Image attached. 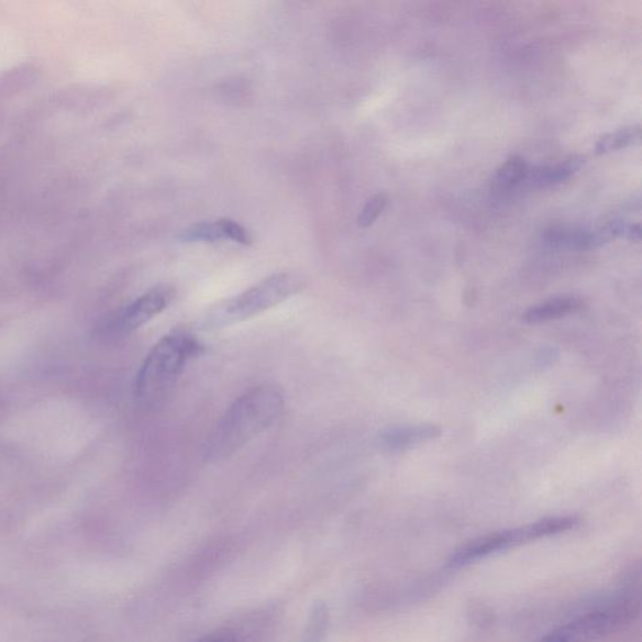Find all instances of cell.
<instances>
[{"label":"cell","instance_id":"7c38bea8","mask_svg":"<svg viewBox=\"0 0 642 642\" xmlns=\"http://www.w3.org/2000/svg\"><path fill=\"white\" fill-rule=\"evenodd\" d=\"M529 165L520 156H513L497 169L495 185L498 189L510 190L524 181L529 173Z\"/></svg>","mask_w":642,"mask_h":642},{"label":"cell","instance_id":"7a4b0ae2","mask_svg":"<svg viewBox=\"0 0 642 642\" xmlns=\"http://www.w3.org/2000/svg\"><path fill=\"white\" fill-rule=\"evenodd\" d=\"M204 351L203 344L186 330H174L155 344L136 376L135 395L142 403L163 399L180 379L186 365Z\"/></svg>","mask_w":642,"mask_h":642},{"label":"cell","instance_id":"277c9868","mask_svg":"<svg viewBox=\"0 0 642 642\" xmlns=\"http://www.w3.org/2000/svg\"><path fill=\"white\" fill-rule=\"evenodd\" d=\"M307 288V280L294 273L270 276L240 294L208 319L212 326L241 323L281 305Z\"/></svg>","mask_w":642,"mask_h":642},{"label":"cell","instance_id":"ba28073f","mask_svg":"<svg viewBox=\"0 0 642 642\" xmlns=\"http://www.w3.org/2000/svg\"><path fill=\"white\" fill-rule=\"evenodd\" d=\"M586 164L583 155L567 157L564 163L555 166H536L529 168L524 181L534 189H545V187L560 185L579 171Z\"/></svg>","mask_w":642,"mask_h":642},{"label":"cell","instance_id":"e0dca14e","mask_svg":"<svg viewBox=\"0 0 642 642\" xmlns=\"http://www.w3.org/2000/svg\"><path fill=\"white\" fill-rule=\"evenodd\" d=\"M196 642H237L235 632L230 629H220L209 632Z\"/></svg>","mask_w":642,"mask_h":642},{"label":"cell","instance_id":"8992f818","mask_svg":"<svg viewBox=\"0 0 642 642\" xmlns=\"http://www.w3.org/2000/svg\"><path fill=\"white\" fill-rule=\"evenodd\" d=\"M174 298V288L159 285L130 302L129 306L114 311L101 325L100 333L107 339L126 336L163 313L171 305Z\"/></svg>","mask_w":642,"mask_h":642},{"label":"cell","instance_id":"30bf717a","mask_svg":"<svg viewBox=\"0 0 642 642\" xmlns=\"http://www.w3.org/2000/svg\"><path fill=\"white\" fill-rule=\"evenodd\" d=\"M543 243L556 250H590L593 248L591 231L584 229L555 226L545 230Z\"/></svg>","mask_w":642,"mask_h":642},{"label":"cell","instance_id":"5b68a950","mask_svg":"<svg viewBox=\"0 0 642 642\" xmlns=\"http://www.w3.org/2000/svg\"><path fill=\"white\" fill-rule=\"evenodd\" d=\"M639 600L621 599L571 620L539 642H594L610 637L639 618Z\"/></svg>","mask_w":642,"mask_h":642},{"label":"cell","instance_id":"3957f363","mask_svg":"<svg viewBox=\"0 0 642 642\" xmlns=\"http://www.w3.org/2000/svg\"><path fill=\"white\" fill-rule=\"evenodd\" d=\"M578 519L575 516L547 517L533 523L520 525L485 534V536L471 540L462 545L450 556L447 567L457 569L467 567L480 560L501 554L529 543L557 536L576 528Z\"/></svg>","mask_w":642,"mask_h":642},{"label":"cell","instance_id":"2e32d148","mask_svg":"<svg viewBox=\"0 0 642 642\" xmlns=\"http://www.w3.org/2000/svg\"><path fill=\"white\" fill-rule=\"evenodd\" d=\"M221 221L222 226H224L226 239L236 241V243L243 245L252 244V234H250L244 226H241L236 221L229 219H222Z\"/></svg>","mask_w":642,"mask_h":642},{"label":"cell","instance_id":"6da1fadb","mask_svg":"<svg viewBox=\"0 0 642 642\" xmlns=\"http://www.w3.org/2000/svg\"><path fill=\"white\" fill-rule=\"evenodd\" d=\"M284 396L274 386H258L245 391L208 436L203 457L208 462L226 460L270 428L284 412Z\"/></svg>","mask_w":642,"mask_h":642},{"label":"cell","instance_id":"9a60e30c","mask_svg":"<svg viewBox=\"0 0 642 642\" xmlns=\"http://www.w3.org/2000/svg\"><path fill=\"white\" fill-rule=\"evenodd\" d=\"M328 627V609L324 604L316 605L313 613H311L309 628L307 631V639L310 642H317L324 635Z\"/></svg>","mask_w":642,"mask_h":642},{"label":"cell","instance_id":"5bb4252c","mask_svg":"<svg viewBox=\"0 0 642 642\" xmlns=\"http://www.w3.org/2000/svg\"><path fill=\"white\" fill-rule=\"evenodd\" d=\"M388 203V198L386 193H377L372 196V198L364 204V208L358 218V224L361 228H369L376 222L381 215L383 211L386 210Z\"/></svg>","mask_w":642,"mask_h":642},{"label":"cell","instance_id":"8fae6325","mask_svg":"<svg viewBox=\"0 0 642 642\" xmlns=\"http://www.w3.org/2000/svg\"><path fill=\"white\" fill-rule=\"evenodd\" d=\"M641 140L640 126L623 128L602 136L595 146L596 155L617 153V151L634 146Z\"/></svg>","mask_w":642,"mask_h":642},{"label":"cell","instance_id":"9c48e42d","mask_svg":"<svg viewBox=\"0 0 642 642\" xmlns=\"http://www.w3.org/2000/svg\"><path fill=\"white\" fill-rule=\"evenodd\" d=\"M584 308L582 299L576 297H560L541 302L525 311L523 319L529 324H542L547 321L565 318L576 314Z\"/></svg>","mask_w":642,"mask_h":642},{"label":"cell","instance_id":"52a82bcc","mask_svg":"<svg viewBox=\"0 0 642 642\" xmlns=\"http://www.w3.org/2000/svg\"><path fill=\"white\" fill-rule=\"evenodd\" d=\"M441 433V428L434 424L399 425L383 431L378 442L383 450L401 452L439 439Z\"/></svg>","mask_w":642,"mask_h":642},{"label":"cell","instance_id":"4fadbf2b","mask_svg":"<svg viewBox=\"0 0 642 642\" xmlns=\"http://www.w3.org/2000/svg\"><path fill=\"white\" fill-rule=\"evenodd\" d=\"M178 239L185 243H193V241H204V243H215V241L226 239L222 221L201 222V224L193 225L190 229L184 230Z\"/></svg>","mask_w":642,"mask_h":642}]
</instances>
